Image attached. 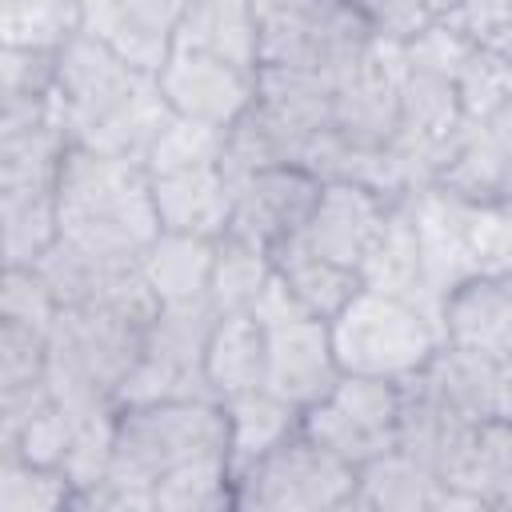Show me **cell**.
<instances>
[{
	"mask_svg": "<svg viewBox=\"0 0 512 512\" xmlns=\"http://www.w3.org/2000/svg\"><path fill=\"white\" fill-rule=\"evenodd\" d=\"M60 240L92 256H144L160 236L152 180L140 164L72 144L56 180Z\"/></svg>",
	"mask_w": 512,
	"mask_h": 512,
	"instance_id": "cell-1",
	"label": "cell"
},
{
	"mask_svg": "<svg viewBox=\"0 0 512 512\" xmlns=\"http://www.w3.org/2000/svg\"><path fill=\"white\" fill-rule=\"evenodd\" d=\"M200 460H228V420L216 400H180V404H140L116 408V440L108 476L152 488L176 468Z\"/></svg>",
	"mask_w": 512,
	"mask_h": 512,
	"instance_id": "cell-2",
	"label": "cell"
},
{
	"mask_svg": "<svg viewBox=\"0 0 512 512\" xmlns=\"http://www.w3.org/2000/svg\"><path fill=\"white\" fill-rule=\"evenodd\" d=\"M260 68L324 72L340 84L372 48V28L356 0H256Z\"/></svg>",
	"mask_w": 512,
	"mask_h": 512,
	"instance_id": "cell-3",
	"label": "cell"
},
{
	"mask_svg": "<svg viewBox=\"0 0 512 512\" xmlns=\"http://www.w3.org/2000/svg\"><path fill=\"white\" fill-rule=\"evenodd\" d=\"M328 332L344 376H376L392 384L416 376L444 348L440 328L420 308L368 288L328 324Z\"/></svg>",
	"mask_w": 512,
	"mask_h": 512,
	"instance_id": "cell-4",
	"label": "cell"
},
{
	"mask_svg": "<svg viewBox=\"0 0 512 512\" xmlns=\"http://www.w3.org/2000/svg\"><path fill=\"white\" fill-rule=\"evenodd\" d=\"M360 472L316 448L304 432L236 476V512H336L356 496Z\"/></svg>",
	"mask_w": 512,
	"mask_h": 512,
	"instance_id": "cell-5",
	"label": "cell"
},
{
	"mask_svg": "<svg viewBox=\"0 0 512 512\" xmlns=\"http://www.w3.org/2000/svg\"><path fill=\"white\" fill-rule=\"evenodd\" d=\"M396 420L400 384L376 376H344L328 400L300 416V432L360 472L372 460L396 452Z\"/></svg>",
	"mask_w": 512,
	"mask_h": 512,
	"instance_id": "cell-6",
	"label": "cell"
},
{
	"mask_svg": "<svg viewBox=\"0 0 512 512\" xmlns=\"http://www.w3.org/2000/svg\"><path fill=\"white\" fill-rule=\"evenodd\" d=\"M152 76L132 72L120 56H112L92 36H72L56 56V92H52V128L68 136V144H84L96 128H104Z\"/></svg>",
	"mask_w": 512,
	"mask_h": 512,
	"instance_id": "cell-7",
	"label": "cell"
},
{
	"mask_svg": "<svg viewBox=\"0 0 512 512\" xmlns=\"http://www.w3.org/2000/svg\"><path fill=\"white\" fill-rule=\"evenodd\" d=\"M480 432L484 424H472L432 400L420 384L400 380V420H396V452L432 472L444 488L468 492L480 500Z\"/></svg>",
	"mask_w": 512,
	"mask_h": 512,
	"instance_id": "cell-8",
	"label": "cell"
},
{
	"mask_svg": "<svg viewBox=\"0 0 512 512\" xmlns=\"http://www.w3.org/2000/svg\"><path fill=\"white\" fill-rule=\"evenodd\" d=\"M324 180H316L300 164L260 168L252 176L232 180V220L224 236L248 240L260 252H272L296 236H304L316 204H320Z\"/></svg>",
	"mask_w": 512,
	"mask_h": 512,
	"instance_id": "cell-9",
	"label": "cell"
},
{
	"mask_svg": "<svg viewBox=\"0 0 512 512\" xmlns=\"http://www.w3.org/2000/svg\"><path fill=\"white\" fill-rule=\"evenodd\" d=\"M408 76L404 48L372 40L364 60L336 84L332 132L364 152H388L400 136V84Z\"/></svg>",
	"mask_w": 512,
	"mask_h": 512,
	"instance_id": "cell-10",
	"label": "cell"
},
{
	"mask_svg": "<svg viewBox=\"0 0 512 512\" xmlns=\"http://www.w3.org/2000/svg\"><path fill=\"white\" fill-rule=\"evenodd\" d=\"M180 0H88L80 32L100 40L140 76H160L176 52Z\"/></svg>",
	"mask_w": 512,
	"mask_h": 512,
	"instance_id": "cell-11",
	"label": "cell"
},
{
	"mask_svg": "<svg viewBox=\"0 0 512 512\" xmlns=\"http://www.w3.org/2000/svg\"><path fill=\"white\" fill-rule=\"evenodd\" d=\"M156 88L172 116L224 132L256 104V72L196 52H172L164 72L156 76Z\"/></svg>",
	"mask_w": 512,
	"mask_h": 512,
	"instance_id": "cell-12",
	"label": "cell"
},
{
	"mask_svg": "<svg viewBox=\"0 0 512 512\" xmlns=\"http://www.w3.org/2000/svg\"><path fill=\"white\" fill-rule=\"evenodd\" d=\"M340 380L344 372L336 364L332 332L324 320L300 316L268 328V380H264L268 392L308 412L320 400H328Z\"/></svg>",
	"mask_w": 512,
	"mask_h": 512,
	"instance_id": "cell-13",
	"label": "cell"
},
{
	"mask_svg": "<svg viewBox=\"0 0 512 512\" xmlns=\"http://www.w3.org/2000/svg\"><path fill=\"white\" fill-rule=\"evenodd\" d=\"M388 212H392V200H384L360 184H324L320 204L300 240L308 252L360 272L388 224Z\"/></svg>",
	"mask_w": 512,
	"mask_h": 512,
	"instance_id": "cell-14",
	"label": "cell"
},
{
	"mask_svg": "<svg viewBox=\"0 0 512 512\" xmlns=\"http://www.w3.org/2000/svg\"><path fill=\"white\" fill-rule=\"evenodd\" d=\"M444 344L488 364L512 356V284L504 276H472L444 296Z\"/></svg>",
	"mask_w": 512,
	"mask_h": 512,
	"instance_id": "cell-15",
	"label": "cell"
},
{
	"mask_svg": "<svg viewBox=\"0 0 512 512\" xmlns=\"http://www.w3.org/2000/svg\"><path fill=\"white\" fill-rule=\"evenodd\" d=\"M360 280L368 292L380 296H396L412 308H420L436 328L444 316V296L432 292V284L424 280V264H420V240H416V220H412V196L396 200L388 212V224L376 240V248L368 252ZM444 336V332H440Z\"/></svg>",
	"mask_w": 512,
	"mask_h": 512,
	"instance_id": "cell-16",
	"label": "cell"
},
{
	"mask_svg": "<svg viewBox=\"0 0 512 512\" xmlns=\"http://www.w3.org/2000/svg\"><path fill=\"white\" fill-rule=\"evenodd\" d=\"M160 232L220 240L232 220V180L224 168H196L176 176H148Z\"/></svg>",
	"mask_w": 512,
	"mask_h": 512,
	"instance_id": "cell-17",
	"label": "cell"
},
{
	"mask_svg": "<svg viewBox=\"0 0 512 512\" xmlns=\"http://www.w3.org/2000/svg\"><path fill=\"white\" fill-rule=\"evenodd\" d=\"M332 96H336V84L324 72L256 68V108L272 124H280L304 148V156L316 136L332 132Z\"/></svg>",
	"mask_w": 512,
	"mask_h": 512,
	"instance_id": "cell-18",
	"label": "cell"
},
{
	"mask_svg": "<svg viewBox=\"0 0 512 512\" xmlns=\"http://www.w3.org/2000/svg\"><path fill=\"white\" fill-rule=\"evenodd\" d=\"M176 52L212 56L244 72L260 68L256 8L248 0H192L176 24Z\"/></svg>",
	"mask_w": 512,
	"mask_h": 512,
	"instance_id": "cell-19",
	"label": "cell"
},
{
	"mask_svg": "<svg viewBox=\"0 0 512 512\" xmlns=\"http://www.w3.org/2000/svg\"><path fill=\"white\" fill-rule=\"evenodd\" d=\"M204 376L220 404L244 392H260L268 380V328L252 312L220 316L204 356Z\"/></svg>",
	"mask_w": 512,
	"mask_h": 512,
	"instance_id": "cell-20",
	"label": "cell"
},
{
	"mask_svg": "<svg viewBox=\"0 0 512 512\" xmlns=\"http://www.w3.org/2000/svg\"><path fill=\"white\" fill-rule=\"evenodd\" d=\"M412 220H416L424 280L432 284V292L448 296L452 288H460L472 276H480V268H476V260H472V252H468V244L460 236L452 196H444L436 188L412 192Z\"/></svg>",
	"mask_w": 512,
	"mask_h": 512,
	"instance_id": "cell-21",
	"label": "cell"
},
{
	"mask_svg": "<svg viewBox=\"0 0 512 512\" xmlns=\"http://www.w3.org/2000/svg\"><path fill=\"white\" fill-rule=\"evenodd\" d=\"M268 260H272L276 276L284 280V288L292 292V300H296L312 320L332 324V320L364 292L360 272L340 268V264H332V260H324V256H316V252H308L300 236L288 240V244H280V248H272Z\"/></svg>",
	"mask_w": 512,
	"mask_h": 512,
	"instance_id": "cell-22",
	"label": "cell"
},
{
	"mask_svg": "<svg viewBox=\"0 0 512 512\" xmlns=\"http://www.w3.org/2000/svg\"><path fill=\"white\" fill-rule=\"evenodd\" d=\"M300 408L280 400L276 392H244L224 400V420H228V472L232 480L256 468L268 452H276L284 440L300 432Z\"/></svg>",
	"mask_w": 512,
	"mask_h": 512,
	"instance_id": "cell-23",
	"label": "cell"
},
{
	"mask_svg": "<svg viewBox=\"0 0 512 512\" xmlns=\"http://www.w3.org/2000/svg\"><path fill=\"white\" fill-rule=\"evenodd\" d=\"M412 384H420L432 400H440L444 408H452L456 416L472 420V424H492L496 420V364L456 352V348H440L416 376H408Z\"/></svg>",
	"mask_w": 512,
	"mask_h": 512,
	"instance_id": "cell-24",
	"label": "cell"
},
{
	"mask_svg": "<svg viewBox=\"0 0 512 512\" xmlns=\"http://www.w3.org/2000/svg\"><path fill=\"white\" fill-rule=\"evenodd\" d=\"M216 324H220V308L208 296L160 304L156 320L144 332V356L184 372H204V356Z\"/></svg>",
	"mask_w": 512,
	"mask_h": 512,
	"instance_id": "cell-25",
	"label": "cell"
},
{
	"mask_svg": "<svg viewBox=\"0 0 512 512\" xmlns=\"http://www.w3.org/2000/svg\"><path fill=\"white\" fill-rule=\"evenodd\" d=\"M212 260H216V240L176 236V232H160L148 244V252L140 256L144 276H148V284H152V292H156L160 304L208 296Z\"/></svg>",
	"mask_w": 512,
	"mask_h": 512,
	"instance_id": "cell-26",
	"label": "cell"
},
{
	"mask_svg": "<svg viewBox=\"0 0 512 512\" xmlns=\"http://www.w3.org/2000/svg\"><path fill=\"white\" fill-rule=\"evenodd\" d=\"M168 120H172V112H168L156 80H144V88L104 128H96L80 148H92L100 156L128 160V164H140L144 168V160H148V152H152V144H156V136L164 132Z\"/></svg>",
	"mask_w": 512,
	"mask_h": 512,
	"instance_id": "cell-27",
	"label": "cell"
},
{
	"mask_svg": "<svg viewBox=\"0 0 512 512\" xmlns=\"http://www.w3.org/2000/svg\"><path fill=\"white\" fill-rule=\"evenodd\" d=\"M356 492L372 512H428L444 496V484L408 456L388 452L360 468Z\"/></svg>",
	"mask_w": 512,
	"mask_h": 512,
	"instance_id": "cell-28",
	"label": "cell"
},
{
	"mask_svg": "<svg viewBox=\"0 0 512 512\" xmlns=\"http://www.w3.org/2000/svg\"><path fill=\"white\" fill-rule=\"evenodd\" d=\"M84 4L72 0H12L0 4V48L24 52H60L80 36Z\"/></svg>",
	"mask_w": 512,
	"mask_h": 512,
	"instance_id": "cell-29",
	"label": "cell"
},
{
	"mask_svg": "<svg viewBox=\"0 0 512 512\" xmlns=\"http://www.w3.org/2000/svg\"><path fill=\"white\" fill-rule=\"evenodd\" d=\"M272 276H276V268H272L268 252H260L248 240L220 236L216 240V260H212L208 300L220 308V316H228V312H252V304L260 300V292L268 288Z\"/></svg>",
	"mask_w": 512,
	"mask_h": 512,
	"instance_id": "cell-30",
	"label": "cell"
},
{
	"mask_svg": "<svg viewBox=\"0 0 512 512\" xmlns=\"http://www.w3.org/2000/svg\"><path fill=\"white\" fill-rule=\"evenodd\" d=\"M0 216H4V268H36L60 240L56 192L0 196Z\"/></svg>",
	"mask_w": 512,
	"mask_h": 512,
	"instance_id": "cell-31",
	"label": "cell"
},
{
	"mask_svg": "<svg viewBox=\"0 0 512 512\" xmlns=\"http://www.w3.org/2000/svg\"><path fill=\"white\" fill-rule=\"evenodd\" d=\"M148 512H236L228 460H200L168 472L148 492Z\"/></svg>",
	"mask_w": 512,
	"mask_h": 512,
	"instance_id": "cell-32",
	"label": "cell"
},
{
	"mask_svg": "<svg viewBox=\"0 0 512 512\" xmlns=\"http://www.w3.org/2000/svg\"><path fill=\"white\" fill-rule=\"evenodd\" d=\"M224 128L196 124L184 116H172L164 132L156 136L144 172L148 176H176V172H196V168H220L224 160Z\"/></svg>",
	"mask_w": 512,
	"mask_h": 512,
	"instance_id": "cell-33",
	"label": "cell"
},
{
	"mask_svg": "<svg viewBox=\"0 0 512 512\" xmlns=\"http://www.w3.org/2000/svg\"><path fill=\"white\" fill-rule=\"evenodd\" d=\"M456 204L460 236L480 268V276H508L512 272V200H488V204Z\"/></svg>",
	"mask_w": 512,
	"mask_h": 512,
	"instance_id": "cell-34",
	"label": "cell"
},
{
	"mask_svg": "<svg viewBox=\"0 0 512 512\" xmlns=\"http://www.w3.org/2000/svg\"><path fill=\"white\" fill-rule=\"evenodd\" d=\"M452 84H456L464 120L484 124L504 104H512V60L500 48H472Z\"/></svg>",
	"mask_w": 512,
	"mask_h": 512,
	"instance_id": "cell-35",
	"label": "cell"
},
{
	"mask_svg": "<svg viewBox=\"0 0 512 512\" xmlns=\"http://www.w3.org/2000/svg\"><path fill=\"white\" fill-rule=\"evenodd\" d=\"M72 480L60 468H36L0 456V512H68Z\"/></svg>",
	"mask_w": 512,
	"mask_h": 512,
	"instance_id": "cell-36",
	"label": "cell"
},
{
	"mask_svg": "<svg viewBox=\"0 0 512 512\" xmlns=\"http://www.w3.org/2000/svg\"><path fill=\"white\" fill-rule=\"evenodd\" d=\"M68 448H72V420L60 404H48L12 440H0V456H16L36 468H64Z\"/></svg>",
	"mask_w": 512,
	"mask_h": 512,
	"instance_id": "cell-37",
	"label": "cell"
},
{
	"mask_svg": "<svg viewBox=\"0 0 512 512\" xmlns=\"http://www.w3.org/2000/svg\"><path fill=\"white\" fill-rule=\"evenodd\" d=\"M48 380V332L0 320V392Z\"/></svg>",
	"mask_w": 512,
	"mask_h": 512,
	"instance_id": "cell-38",
	"label": "cell"
},
{
	"mask_svg": "<svg viewBox=\"0 0 512 512\" xmlns=\"http://www.w3.org/2000/svg\"><path fill=\"white\" fill-rule=\"evenodd\" d=\"M60 316V304L44 276L36 268H4V288H0V320H16L36 332H52Z\"/></svg>",
	"mask_w": 512,
	"mask_h": 512,
	"instance_id": "cell-39",
	"label": "cell"
},
{
	"mask_svg": "<svg viewBox=\"0 0 512 512\" xmlns=\"http://www.w3.org/2000/svg\"><path fill=\"white\" fill-rule=\"evenodd\" d=\"M440 24H448L472 48H500L512 32V0H464L440 4Z\"/></svg>",
	"mask_w": 512,
	"mask_h": 512,
	"instance_id": "cell-40",
	"label": "cell"
},
{
	"mask_svg": "<svg viewBox=\"0 0 512 512\" xmlns=\"http://www.w3.org/2000/svg\"><path fill=\"white\" fill-rule=\"evenodd\" d=\"M56 56L0 48V100H48L56 92Z\"/></svg>",
	"mask_w": 512,
	"mask_h": 512,
	"instance_id": "cell-41",
	"label": "cell"
},
{
	"mask_svg": "<svg viewBox=\"0 0 512 512\" xmlns=\"http://www.w3.org/2000/svg\"><path fill=\"white\" fill-rule=\"evenodd\" d=\"M356 4L372 28V40L396 44V48H408L424 28H432L436 8H440V4H420V0H356Z\"/></svg>",
	"mask_w": 512,
	"mask_h": 512,
	"instance_id": "cell-42",
	"label": "cell"
},
{
	"mask_svg": "<svg viewBox=\"0 0 512 512\" xmlns=\"http://www.w3.org/2000/svg\"><path fill=\"white\" fill-rule=\"evenodd\" d=\"M436 12H440V8H436ZM468 52H472V44L460 40V36H456L448 24H440V16H436V24L424 28V32L404 48V64H408V72H432V76L456 80V72H460V64L468 60Z\"/></svg>",
	"mask_w": 512,
	"mask_h": 512,
	"instance_id": "cell-43",
	"label": "cell"
},
{
	"mask_svg": "<svg viewBox=\"0 0 512 512\" xmlns=\"http://www.w3.org/2000/svg\"><path fill=\"white\" fill-rule=\"evenodd\" d=\"M480 500L492 504H512V424L492 420L480 432Z\"/></svg>",
	"mask_w": 512,
	"mask_h": 512,
	"instance_id": "cell-44",
	"label": "cell"
},
{
	"mask_svg": "<svg viewBox=\"0 0 512 512\" xmlns=\"http://www.w3.org/2000/svg\"><path fill=\"white\" fill-rule=\"evenodd\" d=\"M496 420L512 424V356L496 364Z\"/></svg>",
	"mask_w": 512,
	"mask_h": 512,
	"instance_id": "cell-45",
	"label": "cell"
},
{
	"mask_svg": "<svg viewBox=\"0 0 512 512\" xmlns=\"http://www.w3.org/2000/svg\"><path fill=\"white\" fill-rule=\"evenodd\" d=\"M428 512H480V500L468 496V492H452V488H444V496H440Z\"/></svg>",
	"mask_w": 512,
	"mask_h": 512,
	"instance_id": "cell-46",
	"label": "cell"
},
{
	"mask_svg": "<svg viewBox=\"0 0 512 512\" xmlns=\"http://www.w3.org/2000/svg\"><path fill=\"white\" fill-rule=\"evenodd\" d=\"M336 512H372V508H368V504L360 500V492H356V496H348V500H344Z\"/></svg>",
	"mask_w": 512,
	"mask_h": 512,
	"instance_id": "cell-47",
	"label": "cell"
},
{
	"mask_svg": "<svg viewBox=\"0 0 512 512\" xmlns=\"http://www.w3.org/2000/svg\"><path fill=\"white\" fill-rule=\"evenodd\" d=\"M480 512H512V504H492V500H480Z\"/></svg>",
	"mask_w": 512,
	"mask_h": 512,
	"instance_id": "cell-48",
	"label": "cell"
},
{
	"mask_svg": "<svg viewBox=\"0 0 512 512\" xmlns=\"http://www.w3.org/2000/svg\"><path fill=\"white\" fill-rule=\"evenodd\" d=\"M504 280H508V284H512V276H504Z\"/></svg>",
	"mask_w": 512,
	"mask_h": 512,
	"instance_id": "cell-49",
	"label": "cell"
},
{
	"mask_svg": "<svg viewBox=\"0 0 512 512\" xmlns=\"http://www.w3.org/2000/svg\"><path fill=\"white\" fill-rule=\"evenodd\" d=\"M508 276H512V272H508Z\"/></svg>",
	"mask_w": 512,
	"mask_h": 512,
	"instance_id": "cell-50",
	"label": "cell"
}]
</instances>
